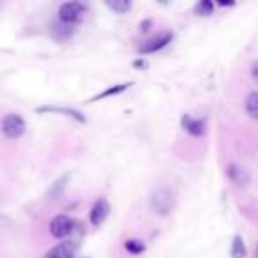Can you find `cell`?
<instances>
[{
	"label": "cell",
	"mask_w": 258,
	"mask_h": 258,
	"mask_svg": "<svg viewBox=\"0 0 258 258\" xmlns=\"http://www.w3.org/2000/svg\"><path fill=\"white\" fill-rule=\"evenodd\" d=\"M37 113H57V115H66L69 118H75L80 124H85L87 118L85 115L80 110H75V108H68V106H53V104H46V106H37L36 108Z\"/></svg>",
	"instance_id": "cell-7"
},
{
	"label": "cell",
	"mask_w": 258,
	"mask_h": 258,
	"mask_svg": "<svg viewBox=\"0 0 258 258\" xmlns=\"http://www.w3.org/2000/svg\"><path fill=\"white\" fill-rule=\"evenodd\" d=\"M218 6L219 8H232V6H235V2L233 0H219Z\"/></svg>",
	"instance_id": "cell-22"
},
{
	"label": "cell",
	"mask_w": 258,
	"mask_h": 258,
	"mask_svg": "<svg viewBox=\"0 0 258 258\" xmlns=\"http://www.w3.org/2000/svg\"><path fill=\"white\" fill-rule=\"evenodd\" d=\"M27 129L25 118L18 113H8L2 118V133L9 140H18L20 137H23Z\"/></svg>",
	"instance_id": "cell-3"
},
{
	"label": "cell",
	"mask_w": 258,
	"mask_h": 258,
	"mask_svg": "<svg viewBox=\"0 0 258 258\" xmlns=\"http://www.w3.org/2000/svg\"><path fill=\"white\" fill-rule=\"evenodd\" d=\"M173 205H175V198H173V193L166 187H159L152 193L151 197V207L156 214L159 216H168L172 212Z\"/></svg>",
	"instance_id": "cell-2"
},
{
	"label": "cell",
	"mask_w": 258,
	"mask_h": 258,
	"mask_svg": "<svg viewBox=\"0 0 258 258\" xmlns=\"http://www.w3.org/2000/svg\"><path fill=\"white\" fill-rule=\"evenodd\" d=\"M104 4H106L108 9H111V11L117 13V15H124V13L131 11V8H133V2H131V0H106Z\"/></svg>",
	"instance_id": "cell-15"
},
{
	"label": "cell",
	"mask_w": 258,
	"mask_h": 258,
	"mask_svg": "<svg viewBox=\"0 0 258 258\" xmlns=\"http://www.w3.org/2000/svg\"><path fill=\"white\" fill-rule=\"evenodd\" d=\"M173 39L172 32H163L156 37H151V39L144 41V43L138 46V53L140 55H149V53H156V51L163 50L165 46H168Z\"/></svg>",
	"instance_id": "cell-5"
},
{
	"label": "cell",
	"mask_w": 258,
	"mask_h": 258,
	"mask_svg": "<svg viewBox=\"0 0 258 258\" xmlns=\"http://www.w3.org/2000/svg\"><path fill=\"white\" fill-rule=\"evenodd\" d=\"M75 32H76V27L68 25V23L57 22L51 25V37H53L55 41H58V43L71 39V37L75 36Z\"/></svg>",
	"instance_id": "cell-10"
},
{
	"label": "cell",
	"mask_w": 258,
	"mask_h": 258,
	"mask_svg": "<svg viewBox=\"0 0 258 258\" xmlns=\"http://www.w3.org/2000/svg\"><path fill=\"white\" fill-rule=\"evenodd\" d=\"M247 247L244 244V239L240 235H233L232 246H230V256L232 258H246Z\"/></svg>",
	"instance_id": "cell-13"
},
{
	"label": "cell",
	"mask_w": 258,
	"mask_h": 258,
	"mask_svg": "<svg viewBox=\"0 0 258 258\" xmlns=\"http://www.w3.org/2000/svg\"><path fill=\"white\" fill-rule=\"evenodd\" d=\"M111 212V205L106 198H97L89 212V221L92 226H101Z\"/></svg>",
	"instance_id": "cell-6"
},
{
	"label": "cell",
	"mask_w": 258,
	"mask_h": 258,
	"mask_svg": "<svg viewBox=\"0 0 258 258\" xmlns=\"http://www.w3.org/2000/svg\"><path fill=\"white\" fill-rule=\"evenodd\" d=\"M244 106H246V113L249 115L251 118L258 120V90H253V92L247 94Z\"/></svg>",
	"instance_id": "cell-14"
},
{
	"label": "cell",
	"mask_w": 258,
	"mask_h": 258,
	"mask_svg": "<svg viewBox=\"0 0 258 258\" xmlns=\"http://www.w3.org/2000/svg\"><path fill=\"white\" fill-rule=\"evenodd\" d=\"M152 25H154V22H152V20H144V22L140 23V30H142V32H149Z\"/></svg>",
	"instance_id": "cell-20"
},
{
	"label": "cell",
	"mask_w": 258,
	"mask_h": 258,
	"mask_svg": "<svg viewBox=\"0 0 258 258\" xmlns=\"http://www.w3.org/2000/svg\"><path fill=\"white\" fill-rule=\"evenodd\" d=\"M85 18H87V6L82 4V2L71 0V2H64L58 8V22L62 23L76 27L80 23H83Z\"/></svg>",
	"instance_id": "cell-1"
},
{
	"label": "cell",
	"mask_w": 258,
	"mask_h": 258,
	"mask_svg": "<svg viewBox=\"0 0 258 258\" xmlns=\"http://www.w3.org/2000/svg\"><path fill=\"white\" fill-rule=\"evenodd\" d=\"M124 247H125V251H129V254H135V256H138V254H142L147 249L145 242L140 239H127L124 242Z\"/></svg>",
	"instance_id": "cell-16"
},
{
	"label": "cell",
	"mask_w": 258,
	"mask_h": 258,
	"mask_svg": "<svg viewBox=\"0 0 258 258\" xmlns=\"http://www.w3.org/2000/svg\"><path fill=\"white\" fill-rule=\"evenodd\" d=\"M131 85H133V83H131V82H124V83H118V85H111V87H108L106 90H103V92L97 94V96H94L92 99H89V103H96V101L106 99V97L118 96V94L125 92V90H127Z\"/></svg>",
	"instance_id": "cell-12"
},
{
	"label": "cell",
	"mask_w": 258,
	"mask_h": 258,
	"mask_svg": "<svg viewBox=\"0 0 258 258\" xmlns=\"http://www.w3.org/2000/svg\"><path fill=\"white\" fill-rule=\"evenodd\" d=\"M133 66L138 69H147L149 64H147V60H144V57H142V58H137V60L133 62Z\"/></svg>",
	"instance_id": "cell-21"
},
{
	"label": "cell",
	"mask_w": 258,
	"mask_h": 258,
	"mask_svg": "<svg viewBox=\"0 0 258 258\" xmlns=\"http://www.w3.org/2000/svg\"><path fill=\"white\" fill-rule=\"evenodd\" d=\"M256 258H258V246H256Z\"/></svg>",
	"instance_id": "cell-23"
},
{
	"label": "cell",
	"mask_w": 258,
	"mask_h": 258,
	"mask_svg": "<svg viewBox=\"0 0 258 258\" xmlns=\"http://www.w3.org/2000/svg\"><path fill=\"white\" fill-rule=\"evenodd\" d=\"M180 125L186 133H189L191 137L195 138H200L205 135L207 131V124H205V118H197V117H191V115H182L180 118Z\"/></svg>",
	"instance_id": "cell-8"
},
{
	"label": "cell",
	"mask_w": 258,
	"mask_h": 258,
	"mask_svg": "<svg viewBox=\"0 0 258 258\" xmlns=\"http://www.w3.org/2000/svg\"><path fill=\"white\" fill-rule=\"evenodd\" d=\"M78 253V244H75L73 240H62V242L55 244L44 258H76Z\"/></svg>",
	"instance_id": "cell-9"
},
{
	"label": "cell",
	"mask_w": 258,
	"mask_h": 258,
	"mask_svg": "<svg viewBox=\"0 0 258 258\" xmlns=\"http://www.w3.org/2000/svg\"><path fill=\"white\" fill-rule=\"evenodd\" d=\"M75 225L76 221L69 218L68 214H58L50 221V233L55 239H68V237H71Z\"/></svg>",
	"instance_id": "cell-4"
},
{
	"label": "cell",
	"mask_w": 258,
	"mask_h": 258,
	"mask_svg": "<svg viewBox=\"0 0 258 258\" xmlns=\"http://www.w3.org/2000/svg\"><path fill=\"white\" fill-rule=\"evenodd\" d=\"M226 175L230 177V180H233V182L239 184V186H244V184L249 182V173H247L242 166L235 165V163L228 165V168H226Z\"/></svg>",
	"instance_id": "cell-11"
},
{
	"label": "cell",
	"mask_w": 258,
	"mask_h": 258,
	"mask_svg": "<svg viewBox=\"0 0 258 258\" xmlns=\"http://www.w3.org/2000/svg\"><path fill=\"white\" fill-rule=\"evenodd\" d=\"M68 180H69V175H68V173H66V175H62L58 180H55L53 186H51V187H50V191H48V198H50V200H53V198H57L58 195H60L62 191H64L66 182H68Z\"/></svg>",
	"instance_id": "cell-18"
},
{
	"label": "cell",
	"mask_w": 258,
	"mask_h": 258,
	"mask_svg": "<svg viewBox=\"0 0 258 258\" xmlns=\"http://www.w3.org/2000/svg\"><path fill=\"white\" fill-rule=\"evenodd\" d=\"M251 78L254 80V83L258 85V60H254L251 64Z\"/></svg>",
	"instance_id": "cell-19"
},
{
	"label": "cell",
	"mask_w": 258,
	"mask_h": 258,
	"mask_svg": "<svg viewBox=\"0 0 258 258\" xmlns=\"http://www.w3.org/2000/svg\"><path fill=\"white\" fill-rule=\"evenodd\" d=\"M195 15L212 16L214 15V2H212V0H200V2L195 6Z\"/></svg>",
	"instance_id": "cell-17"
}]
</instances>
